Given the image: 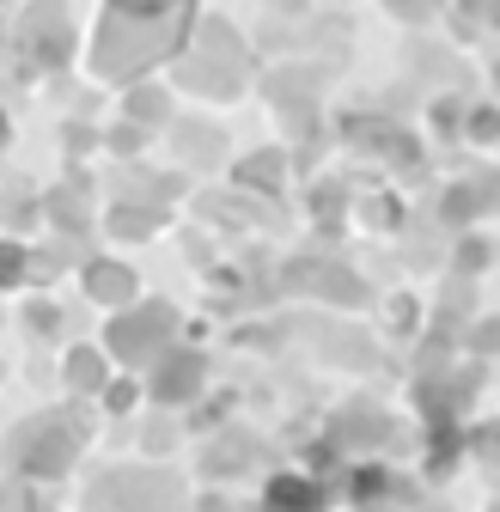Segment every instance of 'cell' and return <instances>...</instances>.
Instances as JSON below:
<instances>
[{
    "mask_svg": "<svg viewBox=\"0 0 500 512\" xmlns=\"http://www.w3.org/2000/svg\"><path fill=\"white\" fill-rule=\"evenodd\" d=\"M61 421H68V415H37L31 427L13 433V464H19L25 476H55L61 464L80 452V439H86L80 415H74V427H61Z\"/></svg>",
    "mask_w": 500,
    "mask_h": 512,
    "instance_id": "1",
    "label": "cell"
},
{
    "mask_svg": "<svg viewBox=\"0 0 500 512\" xmlns=\"http://www.w3.org/2000/svg\"><path fill=\"white\" fill-rule=\"evenodd\" d=\"M171 324H177L171 305H135L129 317H116V324H110V354H116L122 366H147V360L165 348Z\"/></svg>",
    "mask_w": 500,
    "mask_h": 512,
    "instance_id": "2",
    "label": "cell"
},
{
    "mask_svg": "<svg viewBox=\"0 0 500 512\" xmlns=\"http://www.w3.org/2000/svg\"><path fill=\"white\" fill-rule=\"evenodd\" d=\"M190 0H110L104 7V43H98V74L110 68V55L129 43V37H141V31H153V25H165V19H177Z\"/></svg>",
    "mask_w": 500,
    "mask_h": 512,
    "instance_id": "3",
    "label": "cell"
},
{
    "mask_svg": "<svg viewBox=\"0 0 500 512\" xmlns=\"http://www.w3.org/2000/svg\"><path fill=\"white\" fill-rule=\"evenodd\" d=\"M202 372H208V360L190 354V348L153 354V384H147V391H153L159 403H183V397H196V391H202Z\"/></svg>",
    "mask_w": 500,
    "mask_h": 512,
    "instance_id": "4",
    "label": "cell"
},
{
    "mask_svg": "<svg viewBox=\"0 0 500 512\" xmlns=\"http://www.w3.org/2000/svg\"><path fill=\"white\" fill-rule=\"evenodd\" d=\"M86 293L104 299V305H135V269L110 263V256H98V263H86Z\"/></svg>",
    "mask_w": 500,
    "mask_h": 512,
    "instance_id": "5",
    "label": "cell"
},
{
    "mask_svg": "<svg viewBox=\"0 0 500 512\" xmlns=\"http://www.w3.org/2000/svg\"><path fill=\"white\" fill-rule=\"evenodd\" d=\"M68 384H74V391H98V384H104V354L98 348H74L68 354Z\"/></svg>",
    "mask_w": 500,
    "mask_h": 512,
    "instance_id": "6",
    "label": "cell"
},
{
    "mask_svg": "<svg viewBox=\"0 0 500 512\" xmlns=\"http://www.w3.org/2000/svg\"><path fill=\"white\" fill-rule=\"evenodd\" d=\"M159 220H165L159 208H129V202H122V208H110V232H122V238H147Z\"/></svg>",
    "mask_w": 500,
    "mask_h": 512,
    "instance_id": "7",
    "label": "cell"
},
{
    "mask_svg": "<svg viewBox=\"0 0 500 512\" xmlns=\"http://www.w3.org/2000/svg\"><path fill=\"white\" fill-rule=\"evenodd\" d=\"M263 500L269 506H287V500H324L318 488H311V482H293V476H275L269 488H263Z\"/></svg>",
    "mask_w": 500,
    "mask_h": 512,
    "instance_id": "8",
    "label": "cell"
},
{
    "mask_svg": "<svg viewBox=\"0 0 500 512\" xmlns=\"http://www.w3.org/2000/svg\"><path fill=\"white\" fill-rule=\"evenodd\" d=\"M25 269H31V256H25L13 238H0V287H19V281H25Z\"/></svg>",
    "mask_w": 500,
    "mask_h": 512,
    "instance_id": "9",
    "label": "cell"
},
{
    "mask_svg": "<svg viewBox=\"0 0 500 512\" xmlns=\"http://www.w3.org/2000/svg\"><path fill=\"white\" fill-rule=\"evenodd\" d=\"M238 177H244V183H263V189H275V183H281V153L244 159V165H238Z\"/></svg>",
    "mask_w": 500,
    "mask_h": 512,
    "instance_id": "10",
    "label": "cell"
},
{
    "mask_svg": "<svg viewBox=\"0 0 500 512\" xmlns=\"http://www.w3.org/2000/svg\"><path fill=\"white\" fill-rule=\"evenodd\" d=\"M104 403L110 409H129L135 403V384H104Z\"/></svg>",
    "mask_w": 500,
    "mask_h": 512,
    "instance_id": "11",
    "label": "cell"
},
{
    "mask_svg": "<svg viewBox=\"0 0 500 512\" xmlns=\"http://www.w3.org/2000/svg\"><path fill=\"white\" fill-rule=\"evenodd\" d=\"M470 135H476V141H494V110H476V116H470Z\"/></svg>",
    "mask_w": 500,
    "mask_h": 512,
    "instance_id": "12",
    "label": "cell"
},
{
    "mask_svg": "<svg viewBox=\"0 0 500 512\" xmlns=\"http://www.w3.org/2000/svg\"><path fill=\"white\" fill-rule=\"evenodd\" d=\"M488 263V244H464V269H482Z\"/></svg>",
    "mask_w": 500,
    "mask_h": 512,
    "instance_id": "13",
    "label": "cell"
},
{
    "mask_svg": "<svg viewBox=\"0 0 500 512\" xmlns=\"http://www.w3.org/2000/svg\"><path fill=\"white\" fill-rule=\"evenodd\" d=\"M464 7H470V13H482V19H488V13H494V0H464Z\"/></svg>",
    "mask_w": 500,
    "mask_h": 512,
    "instance_id": "14",
    "label": "cell"
},
{
    "mask_svg": "<svg viewBox=\"0 0 500 512\" xmlns=\"http://www.w3.org/2000/svg\"><path fill=\"white\" fill-rule=\"evenodd\" d=\"M0 141H7V116H0Z\"/></svg>",
    "mask_w": 500,
    "mask_h": 512,
    "instance_id": "15",
    "label": "cell"
}]
</instances>
